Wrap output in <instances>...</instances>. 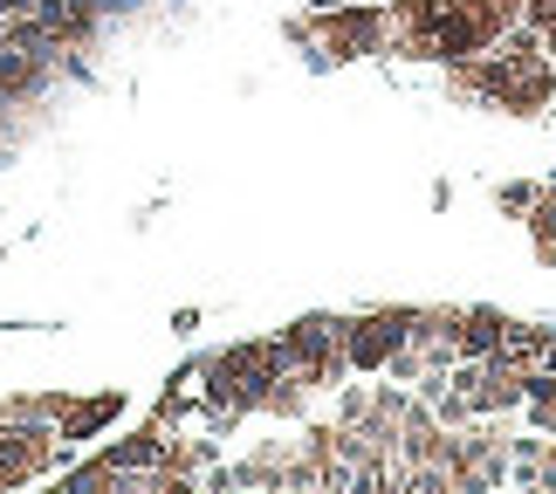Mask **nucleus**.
I'll return each instance as SVG.
<instances>
[{
	"instance_id": "1",
	"label": "nucleus",
	"mask_w": 556,
	"mask_h": 494,
	"mask_svg": "<svg viewBox=\"0 0 556 494\" xmlns=\"http://www.w3.org/2000/svg\"><path fill=\"white\" fill-rule=\"evenodd\" d=\"M405 324H413V316H399V309H384V316H365V324H351V330H344L351 364H384V357H392L405 337H413Z\"/></svg>"
},
{
	"instance_id": "4",
	"label": "nucleus",
	"mask_w": 556,
	"mask_h": 494,
	"mask_svg": "<svg viewBox=\"0 0 556 494\" xmlns=\"http://www.w3.org/2000/svg\"><path fill=\"white\" fill-rule=\"evenodd\" d=\"M529 200H536V192H529V186H502V206H508V213H522Z\"/></svg>"
},
{
	"instance_id": "2",
	"label": "nucleus",
	"mask_w": 556,
	"mask_h": 494,
	"mask_svg": "<svg viewBox=\"0 0 556 494\" xmlns=\"http://www.w3.org/2000/svg\"><path fill=\"white\" fill-rule=\"evenodd\" d=\"M384 14H330V55H365L378 49Z\"/></svg>"
},
{
	"instance_id": "3",
	"label": "nucleus",
	"mask_w": 556,
	"mask_h": 494,
	"mask_svg": "<svg viewBox=\"0 0 556 494\" xmlns=\"http://www.w3.org/2000/svg\"><path fill=\"white\" fill-rule=\"evenodd\" d=\"M522 21L529 28H556V0H522Z\"/></svg>"
}]
</instances>
